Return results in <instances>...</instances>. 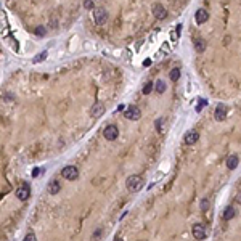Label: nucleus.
I'll return each instance as SVG.
<instances>
[{
  "instance_id": "6",
  "label": "nucleus",
  "mask_w": 241,
  "mask_h": 241,
  "mask_svg": "<svg viewBox=\"0 0 241 241\" xmlns=\"http://www.w3.org/2000/svg\"><path fill=\"white\" fill-rule=\"evenodd\" d=\"M124 116L129 120H137L141 116V111H140V108H137V106H129V108L124 109Z\"/></svg>"
},
{
  "instance_id": "19",
  "label": "nucleus",
  "mask_w": 241,
  "mask_h": 241,
  "mask_svg": "<svg viewBox=\"0 0 241 241\" xmlns=\"http://www.w3.org/2000/svg\"><path fill=\"white\" fill-rule=\"evenodd\" d=\"M153 87H154V85H153V82H148L146 85L143 87V95H150V93H151V90H153Z\"/></svg>"
},
{
  "instance_id": "31",
  "label": "nucleus",
  "mask_w": 241,
  "mask_h": 241,
  "mask_svg": "<svg viewBox=\"0 0 241 241\" xmlns=\"http://www.w3.org/2000/svg\"><path fill=\"white\" fill-rule=\"evenodd\" d=\"M114 241H120V238H116V239H114Z\"/></svg>"
},
{
  "instance_id": "20",
  "label": "nucleus",
  "mask_w": 241,
  "mask_h": 241,
  "mask_svg": "<svg viewBox=\"0 0 241 241\" xmlns=\"http://www.w3.org/2000/svg\"><path fill=\"white\" fill-rule=\"evenodd\" d=\"M35 35H40V37H44V35L47 34V31H45V27L44 26H40V27H35Z\"/></svg>"
},
{
  "instance_id": "11",
  "label": "nucleus",
  "mask_w": 241,
  "mask_h": 241,
  "mask_svg": "<svg viewBox=\"0 0 241 241\" xmlns=\"http://www.w3.org/2000/svg\"><path fill=\"white\" fill-rule=\"evenodd\" d=\"M198 138H200V133H198L196 130H190V132L185 133V143L187 145H195L198 141Z\"/></svg>"
},
{
  "instance_id": "23",
  "label": "nucleus",
  "mask_w": 241,
  "mask_h": 241,
  "mask_svg": "<svg viewBox=\"0 0 241 241\" xmlns=\"http://www.w3.org/2000/svg\"><path fill=\"white\" fill-rule=\"evenodd\" d=\"M45 58H47V52H42V53L37 56V58L34 60V63H40V61H44Z\"/></svg>"
},
{
  "instance_id": "7",
  "label": "nucleus",
  "mask_w": 241,
  "mask_h": 241,
  "mask_svg": "<svg viewBox=\"0 0 241 241\" xmlns=\"http://www.w3.org/2000/svg\"><path fill=\"white\" fill-rule=\"evenodd\" d=\"M214 119L219 122H223L227 119V106L225 105H217V108L214 111Z\"/></svg>"
},
{
  "instance_id": "24",
  "label": "nucleus",
  "mask_w": 241,
  "mask_h": 241,
  "mask_svg": "<svg viewBox=\"0 0 241 241\" xmlns=\"http://www.w3.org/2000/svg\"><path fill=\"white\" fill-rule=\"evenodd\" d=\"M207 105V101L206 100H200V103H198V106H196V111L200 113V111H203V108Z\"/></svg>"
},
{
  "instance_id": "8",
  "label": "nucleus",
  "mask_w": 241,
  "mask_h": 241,
  "mask_svg": "<svg viewBox=\"0 0 241 241\" xmlns=\"http://www.w3.org/2000/svg\"><path fill=\"white\" fill-rule=\"evenodd\" d=\"M193 236L198 239V241H203L204 238H206V230H204V227L201 223H195L193 225Z\"/></svg>"
},
{
  "instance_id": "26",
  "label": "nucleus",
  "mask_w": 241,
  "mask_h": 241,
  "mask_svg": "<svg viewBox=\"0 0 241 241\" xmlns=\"http://www.w3.org/2000/svg\"><path fill=\"white\" fill-rule=\"evenodd\" d=\"M162 120H164V119H158V120H156V129H158L159 133H162Z\"/></svg>"
},
{
  "instance_id": "29",
  "label": "nucleus",
  "mask_w": 241,
  "mask_h": 241,
  "mask_svg": "<svg viewBox=\"0 0 241 241\" xmlns=\"http://www.w3.org/2000/svg\"><path fill=\"white\" fill-rule=\"evenodd\" d=\"M143 65H145V66H150V65H151V60H145Z\"/></svg>"
},
{
  "instance_id": "28",
  "label": "nucleus",
  "mask_w": 241,
  "mask_h": 241,
  "mask_svg": "<svg viewBox=\"0 0 241 241\" xmlns=\"http://www.w3.org/2000/svg\"><path fill=\"white\" fill-rule=\"evenodd\" d=\"M100 233H101V230H100V228H98V230H97V231L93 233V236H95V238H98V236H100Z\"/></svg>"
},
{
  "instance_id": "1",
  "label": "nucleus",
  "mask_w": 241,
  "mask_h": 241,
  "mask_svg": "<svg viewBox=\"0 0 241 241\" xmlns=\"http://www.w3.org/2000/svg\"><path fill=\"white\" fill-rule=\"evenodd\" d=\"M125 185H127V190L129 191L137 193V191H140L141 187H143V180H141L140 175H130L129 179L125 180Z\"/></svg>"
},
{
  "instance_id": "21",
  "label": "nucleus",
  "mask_w": 241,
  "mask_h": 241,
  "mask_svg": "<svg viewBox=\"0 0 241 241\" xmlns=\"http://www.w3.org/2000/svg\"><path fill=\"white\" fill-rule=\"evenodd\" d=\"M209 206H211L209 200H207V198H204V200L201 201V211H207V209H209Z\"/></svg>"
},
{
  "instance_id": "4",
  "label": "nucleus",
  "mask_w": 241,
  "mask_h": 241,
  "mask_svg": "<svg viewBox=\"0 0 241 241\" xmlns=\"http://www.w3.org/2000/svg\"><path fill=\"white\" fill-rule=\"evenodd\" d=\"M103 137L108 140V141H114L117 137H119V129L114 125V124H109L108 127H105L103 130Z\"/></svg>"
},
{
  "instance_id": "15",
  "label": "nucleus",
  "mask_w": 241,
  "mask_h": 241,
  "mask_svg": "<svg viewBox=\"0 0 241 241\" xmlns=\"http://www.w3.org/2000/svg\"><path fill=\"white\" fill-rule=\"evenodd\" d=\"M223 220H231L233 217H235V209H233L231 206H228V207H225V211H223Z\"/></svg>"
},
{
  "instance_id": "14",
  "label": "nucleus",
  "mask_w": 241,
  "mask_h": 241,
  "mask_svg": "<svg viewBox=\"0 0 241 241\" xmlns=\"http://www.w3.org/2000/svg\"><path fill=\"white\" fill-rule=\"evenodd\" d=\"M47 190H48V193H50V195H56V193H60L61 187H60V183L55 180V182H50V183H48V188H47Z\"/></svg>"
},
{
  "instance_id": "5",
  "label": "nucleus",
  "mask_w": 241,
  "mask_h": 241,
  "mask_svg": "<svg viewBox=\"0 0 241 241\" xmlns=\"http://www.w3.org/2000/svg\"><path fill=\"white\" fill-rule=\"evenodd\" d=\"M29 196H31V187H29V183H21V185L18 187V190H16V198H18L19 201H26Z\"/></svg>"
},
{
  "instance_id": "27",
  "label": "nucleus",
  "mask_w": 241,
  "mask_h": 241,
  "mask_svg": "<svg viewBox=\"0 0 241 241\" xmlns=\"http://www.w3.org/2000/svg\"><path fill=\"white\" fill-rule=\"evenodd\" d=\"M40 172H42V169H39V167H35L34 171H32V177H37V175L40 174Z\"/></svg>"
},
{
  "instance_id": "10",
  "label": "nucleus",
  "mask_w": 241,
  "mask_h": 241,
  "mask_svg": "<svg viewBox=\"0 0 241 241\" xmlns=\"http://www.w3.org/2000/svg\"><path fill=\"white\" fill-rule=\"evenodd\" d=\"M195 19H196V23L198 24H204L206 21L209 19V13L206 11V8H200L196 11V15H195Z\"/></svg>"
},
{
  "instance_id": "16",
  "label": "nucleus",
  "mask_w": 241,
  "mask_h": 241,
  "mask_svg": "<svg viewBox=\"0 0 241 241\" xmlns=\"http://www.w3.org/2000/svg\"><path fill=\"white\" fill-rule=\"evenodd\" d=\"M195 48H196L198 53H203L204 50H206V42H204L203 39H198V40L195 42Z\"/></svg>"
},
{
  "instance_id": "18",
  "label": "nucleus",
  "mask_w": 241,
  "mask_h": 241,
  "mask_svg": "<svg viewBox=\"0 0 241 241\" xmlns=\"http://www.w3.org/2000/svg\"><path fill=\"white\" fill-rule=\"evenodd\" d=\"M154 90L158 92V93H164V92H166V82L164 81H158L154 84Z\"/></svg>"
},
{
  "instance_id": "22",
  "label": "nucleus",
  "mask_w": 241,
  "mask_h": 241,
  "mask_svg": "<svg viewBox=\"0 0 241 241\" xmlns=\"http://www.w3.org/2000/svg\"><path fill=\"white\" fill-rule=\"evenodd\" d=\"M84 6H85L87 10L95 8V5H93V0H84Z\"/></svg>"
},
{
  "instance_id": "12",
  "label": "nucleus",
  "mask_w": 241,
  "mask_h": 241,
  "mask_svg": "<svg viewBox=\"0 0 241 241\" xmlns=\"http://www.w3.org/2000/svg\"><path fill=\"white\" fill-rule=\"evenodd\" d=\"M105 113V106L101 105V103H97L93 108H92V111H90V114L93 116V117H100L101 114Z\"/></svg>"
},
{
  "instance_id": "17",
  "label": "nucleus",
  "mask_w": 241,
  "mask_h": 241,
  "mask_svg": "<svg viewBox=\"0 0 241 241\" xmlns=\"http://www.w3.org/2000/svg\"><path fill=\"white\" fill-rule=\"evenodd\" d=\"M169 77H171V81H172V82L179 81V79H180V68H174L171 73H169Z\"/></svg>"
},
{
  "instance_id": "2",
  "label": "nucleus",
  "mask_w": 241,
  "mask_h": 241,
  "mask_svg": "<svg viewBox=\"0 0 241 241\" xmlns=\"http://www.w3.org/2000/svg\"><path fill=\"white\" fill-rule=\"evenodd\" d=\"M108 18H109V15H108V10H106V8H103V6H97V8H93V21H95V24L103 26V24H106Z\"/></svg>"
},
{
  "instance_id": "3",
  "label": "nucleus",
  "mask_w": 241,
  "mask_h": 241,
  "mask_svg": "<svg viewBox=\"0 0 241 241\" xmlns=\"http://www.w3.org/2000/svg\"><path fill=\"white\" fill-rule=\"evenodd\" d=\"M61 175H63V179L73 182V180H76L77 177H79V171H77L76 166H66V167H63Z\"/></svg>"
},
{
  "instance_id": "9",
  "label": "nucleus",
  "mask_w": 241,
  "mask_h": 241,
  "mask_svg": "<svg viewBox=\"0 0 241 241\" xmlns=\"http://www.w3.org/2000/svg\"><path fill=\"white\" fill-rule=\"evenodd\" d=\"M153 15H154V18H158V19H164L167 16V10L161 3H156L153 6Z\"/></svg>"
},
{
  "instance_id": "30",
  "label": "nucleus",
  "mask_w": 241,
  "mask_h": 241,
  "mask_svg": "<svg viewBox=\"0 0 241 241\" xmlns=\"http://www.w3.org/2000/svg\"><path fill=\"white\" fill-rule=\"evenodd\" d=\"M236 201L241 204V193H238V196H236Z\"/></svg>"
},
{
  "instance_id": "25",
  "label": "nucleus",
  "mask_w": 241,
  "mask_h": 241,
  "mask_svg": "<svg viewBox=\"0 0 241 241\" xmlns=\"http://www.w3.org/2000/svg\"><path fill=\"white\" fill-rule=\"evenodd\" d=\"M23 241H37V238H35L34 233H27V235L24 236V239H23Z\"/></svg>"
},
{
  "instance_id": "13",
  "label": "nucleus",
  "mask_w": 241,
  "mask_h": 241,
  "mask_svg": "<svg viewBox=\"0 0 241 241\" xmlns=\"http://www.w3.org/2000/svg\"><path fill=\"white\" fill-rule=\"evenodd\" d=\"M238 162H239L238 156L231 154V156H228V159H227V167H228L230 171H233V169H236V167H238Z\"/></svg>"
}]
</instances>
